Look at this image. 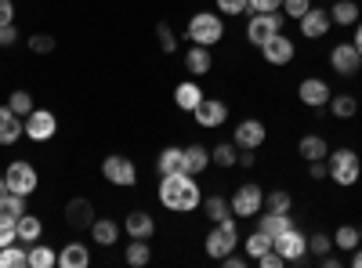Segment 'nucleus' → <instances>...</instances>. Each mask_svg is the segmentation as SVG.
Wrapping results in <instances>:
<instances>
[{"mask_svg":"<svg viewBox=\"0 0 362 268\" xmlns=\"http://www.w3.org/2000/svg\"><path fill=\"white\" fill-rule=\"evenodd\" d=\"M192 116H196L199 127H221V124L228 120V105H225L221 98H206V95H203V102L192 109Z\"/></svg>","mask_w":362,"mask_h":268,"instance_id":"nucleus-11","label":"nucleus"},{"mask_svg":"<svg viewBox=\"0 0 362 268\" xmlns=\"http://www.w3.org/2000/svg\"><path fill=\"white\" fill-rule=\"evenodd\" d=\"M11 243H18V218L0 214V247H11Z\"/></svg>","mask_w":362,"mask_h":268,"instance_id":"nucleus-41","label":"nucleus"},{"mask_svg":"<svg viewBox=\"0 0 362 268\" xmlns=\"http://www.w3.org/2000/svg\"><path fill=\"white\" fill-rule=\"evenodd\" d=\"M351 268H362V243L351 250Z\"/></svg>","mask_w":362,"mask_h":268,"instance_id":"nucleus-56","label":"nucleus"},{"mask_svg":"<svg viewBox=\"0 0 362 268\" xmlns=\"http://www.w3.org/2000/svg\"><path fill=\"white\" fill-rule=\"evenodd\" d=\"M18 138H25V116L11 112V105H0V145H15Z\"/></svg>","mask_w":362,"mask_h":268,"instance_id":"nucleus-15","label":"nucleus"},{"mask_svg":"<svg viewBox=\"0 0 362 268\" xmlns=\"http://www.w3.org/2000/svg\"><path fill=\"white\" fill-rule=\"evenodd\" d=\"M329 112H334L337 120H348V116H355V112H358L355 95H334V98H329Z\"/></svg>","mask_w":362,"mask_h":268,"instance_id":"nucleus-34","label":"nucleus"},{"mask_svg":"<svg viewBox=\"0 0 362 268\" xmlns=\"http://www.w3.org/2000/svg\"><path fill=\"white\" fill-rule=\"evenodd\" d=\"M0 25H15V4L11 0H0Z\"/></svg>","mask_w":362,"mask_h":268,"instance_id":"nucleus-48","label":"nucleus"},{"mask_svg":"<svg viewBox=\"0 0 362 268\" xmlns=\"http://www.w3.org/2000/svg\"><path fill=\"white\" fill-rule=\"evenodd\" d=\"M90 235H95L98 247H112L119 240V225L112 218H98V221H90Z\"/></svg>","mask_w":362,"mask_h":268,"instance_id":"nucleus-25","label":"nucleus"},{"mask_svg":"<svg viewBox=\"0 0 362 268\" xmlns=\"http://www.w3.org/2000/svg\"><path fill=\"white\" fill-rule=\"evenodd\" d=\"M124 257H127L131 268H145L148 261H153V247H148L145 240H131L127 250H124Z\"/></svg>","mask_w":362,"mask_h":268,"instance_id":"nucleus-30","label":"nucleus"},{"mask_svg":"<svg viewBox=\"0 0 362 268\" xmlns=\"http://www.w3.org/2000/svg\"><path fill=\"white\" fill-rule=\"evenodd\" d=\"M243 243H247V254H250V257L257 261V257H261L264 250H272V235L257 228V232H250V235H247V240H243Z\"/></svg>","mask_w":362,"mask_h":268,"instance_id":"nucleus-38","label":"nucleus"},{"mask_svg":"<svg viewBox=\"0 0 362 268\" xmlns=\"http://www.w3.org/2000/svg\"><path fill=\"white\" fill-rule=\"evenodd\" d=\"M329 250H334V240H329L326 232H315V235H308V254L322 257V254H329Z\"/></svg>","mask_w":362,"mask_h":268,"instance_id":"nucleus-42","label":"nucleus"},{"mask_svg":"<svg viewBox=\"0 0 362 268\" xmlns=\"http://www.w3.org/2000/svg\"><path fill=\"white\" fill-rule=\"evenodd\" d=\"M221 264H225V268H243V264H247V257L232 250V254H225V257H221Z\"/></svg>","mask_w":362,"mask_h":268,"instance_id":"nucleus-51","label":"nucleus"},{"mask_svg":"<svg viewBox=\"0 0 362 268\" xmlns=\"http://www.w3.org/2000/svg\"><path fill=\"white\" fill-rule=\"evenodd\" d=\"M329 66H334L341 76H351L362 66V54L355 51V44H334V51H329Z\"/></svg>","mask_w":362,"mask_h":268,"instance_id":"nucleus-16","label":"nucleus"},{"mask_svg":"<svg viewBox=\"0 0 362 268\" xmlns=\"http://www.w3.org/2000/svg\"><path fill=\"white\" fill-rule=\"evenodd\" d=\"M210 163H218V167H235L239 163V145L235 141H221L210 148Z\"/></svg>","mask_w":362,"mask_h":268,"instance_id":"nucleus-32","label":"nucleus"},{"mask_svg":"<svg viewBox=\"0 0 362 268\" xmlns=\"http://www.w3.org/2000/svg\"><path fill=\"white\" fill-rule=\"evenodd\" d=\"M29 264V250L22 247H0V268H25Z\"/></svg>","mask_w":362,"mask_h":268,"instance_id":"nucleus-35","label":"nucleus"},{"mask_svg":"<svg viewBox=\"0 0 362 268\" xmlns=\"http://www.w3.org/2000/svg\"><path fill=\"white\" fill-rule=\"evenodd\" d=\"M156 170H160V177H163V174H181V170H185V148L167 145L163 153L156 156ZM185 174H189V170H185Z\"/></svg>","mask_w":362,"mask_h":268,"instance_id":"nucleus-20","label":"nucleus"},{"mask_svg":"<svg viewBox=\"0 0 362 268\" xmlns=\"http://www.w3.org/2000/svg\"><path fill=\"white\" fill-rule=\"evenodd\" d=\"M218 11H221V15H239V11H250V0H218Z\"/></svg>","mask_w":362,"mask_h":268,"instance_id":"nucleus-45","label":"nucleus"},{"mask_svg":"<svg viewBox=\"0 0 362 268\" xmlns=\"http://www.w3.org/2000/svg\"><path fill=\"white\" fill-rule=\"evenodd\" d=\"M297 98L305 102L308 109H326L334 95H329L326 80H319V76H308V80H300V87H297Z\"/></svg>","mask_w":362,"mask_h":268,"instance_id":"nucleus-13","label":"nucleus"},{"mask_svg":"<svg viewBox=\"0 0 362 268\" xmlns=\"http://www.w3.org/2000/svg\"><path fill=\"white\" fill-rule=\"evenodd\" d=\"M264 138H268V127L261 120H243L235 127V145L239 148H261Z\"/></svg>","mask_w":362,"mask_h":268,"instance_id":"nucleus-17","label":"nucleus"},{"mask_svg":"<svg viewBox=\"0 0 362 268\" xmlns=\"http://www.w3.org/2000/svg\"><path fill=\"white\" fill-rule=\"evenodd\" d=\"M308 8H312V0H283V11H286L290 18H300Z\"/></svg>","mask_w":362,"mask_h":268,"instance_id":"nucleus-46","label":"nucleus"},{"mask_svg":"<svg viewBox=\"0 0 362 268\" xmlns=\"http://www.w3.org/2000/svg\"><path fill=\"white\" fill-rule=\"evenodd\" d=\"M358 243H362V235H358L355 225H341V228L334 232V247H341V250H348V254H351Z\"/></svg>","mask_w":362,"mask_h":268,"instance_id":"nucleus-36","label":"nucleus"},{"mask_svg":"<svg viewBox=\"0 0 362 268\" xmlns=\"http://www.w3.org/2000/svg\"><path fill=\"white\" fill-rule=\"evenodd\" d=\"M297 153L312 163V160H326V156H329V145H326V138H319V134H305V138L297 141Z\"/></svg>","mask_w":362,"mask_h":268,"instance_id":"nucleus-24","label":"nucleus"},{"mask_svg":"<svg viewBox=\"0 0 362 268\" xmlns=\"http://www.w3.org/2000/svg\"><path fill=\"white\" fill-rule=\"evenodd\" d=\"M228 203H232V214H239V218H257V214L264 211V192H261V185L247 182V185L235 189V196H232Z\"/></svg>","mask_w":362,"mask_h":268,"instance_id":"nucleus-8","label":"nucleus"},{"mask_svg":"<svg viewBox=\"0 0 362 268\" xmlns=\"http://www.w3.org/2000/svg\"><path fill=\"white\" fill-rule=\"evenodd\" d=\"M210 167V148L206 145H189L185 148V170L189 174H203Z\"/></svg>","mask_w":362,"mask_h":268,"instance_id":"nucleus-27","label":"nucleus"},{"mask_svg":"<svg viewBox=\"0 0 362 268\" xmlns=\"http://www.w3.org/2000/svg\"><path fill=\"white\" fill-rule=\"evenodd\" d=\"M329 18H334V25H355L358 22V4L355 0H337V4L329 8Z\"/></svg>","mask_w":362,"mask_h":268,"instance_id":"nucleus-31","label":"nucleus"},{"mask_svg":"<svg viewBox=\"0 0 362 268\" xmlns=\"http://www.w3.org/2000/svg\"><path fill=\"white\" fill-rule=\"evenodd\" d=\"M203 211H206L210 221H228V218H235V214H232V203H228L225 196H206V199H203Z\"/></svg>","mask_w":362,"mask_h":268,"instance_id":"nucleus-28","label":"nucleus"},{"mask_svg":"<svg viewBox=\"0 0 362 268\" xmlns=\"http://www.w3.org/2000/svg\"><path fill=\"white\" fill-rule=\"evenodd\" d=\"M261 221H257V228L261 232H268L272 240H276V235H283L286 228H293V221H290V214H276V211H268V214H257Z\"/></svg>","mask_w":362,"mask_h":268,"instance_id":"nucleus-26","label":"nucleus"},{"mask_svg":"<svg viewBox=\"0 0 362 268\" xmlns=\"http://www.w3.org/2000/svg\"><path fill=\"white\" fill-rule=\"evenodd\" d=\"M272 247L283 254L286 264H300V261L308 257V235L300 232V228H286L283 235H276V240H272Z\"/></svg>","mask_w":362,"mask_h":268,"instance_id":"nucleus-7","label":"nucleus"},{"mask_svg":"<svg viewBox=\"0 0 362 268\" xmlns=\"http://www.w3.org/2000/svg\"><path fill=\"white\" fill-rule=\"evenodd\" d=\"M160 203L174 214H189L196 206H203V192L196 185V174H163L160 177Z\"/></svg>","mask_w":362,"mask_h":268,"instance_id":"nucleus-1","label":"nucleus"},{"mask_svg":"<svg viewBox=\"0 0 362 268\" xmlns=\"http://www.w3.org/2000/svg\"><path fill=\"white\" fill-rule=\"evenodd\" d=\"M66 221H69L73 228H90V221H95V206H90L83 196L69 199V203H66Z\"/></svg>","mask_w":362,"mask_h":268,"instance_id":"nucleus-19","label":"nucleus"},{"mask_svg":"<svg viewBox=\"0 0 362 268\" xmlns=\"http://www.w3.org/2000/svg\"><path fill=\"white\" fill-rule=\"evenodd\" d=\"M40 235H44V225H40L37 214H22L18 218V243H37Z\"/></svg>","mask_w":362,"mask_h":268,"instance_id":"nucleus-29","label":"nucleus"},{"mask_svg":"<svg viewBox=\"0 0 362 268\" xmlns=\"http://www.w3.org/2000/svg\"><path fill=\"white\" fill-rule=\"evenodd\" d=\"M174 102H177V109H185V112H192L199 102H203V87L196 83V80H185V83H177L174 87Z\"/></svg>","mask_w":362,"mask_h":268,"instance_id":"nucleus-23","label":"nucleus"},{"mask_svg":"<svg viewBox=\"0 0 362 268\" xmlns=\"http://www.w3.org/2000/svg\"><path fill=\"white\" fill-rule=\"evenodd\" d=\"M185 69H189L192 76H206L210 69H214V58H210V47L192 44V47L185 51Z\"/></svg>","mask_w":362,"mask_h":268,"instance_id":"nucleus-21","label":"nucleus"},{"mask_svg":"<svg viewBox=\"0 0 362 268\" xmlns=\"http://www.w3.org/2000/svg\"><path fill=\"white\" fill-rule=\"evenodd\" d=\"M254 148H243V153H239V167H254Z\"/></svg>","mask_w":362,"mask_h":268,"instance_id":"nucleus-53","label":"nucleus"},{"mask_svg":"<svg viewBox=\"0 0 362 268\" xmlns=\"http://www.w3.org/2000/svg\"><path fill=\"white\" fill-rule=\"evenodd\" d=\"M58 264L62 268H87L90 264V247L87 243H66L58 250Z\"/></svg>","mask_w":362,"mask_h":268,"instance_id":"nucleus-22","label":"nucleus"},{"mask_svg":"<svg viewBox=\"0 0 362 268\" xmlns=\"http://www.w3.org/2000/svg\"><path fill=\"white\" fill-rule=\"evenodd\" d=\"M8 192V182H4V174H0V196H4Z\"/></svg>","mask_w":362,"mask_h":268,"instance_id":"nucleus-57","label":"nucleus"},{"mask_svg":"<svg viewBox=\"0 0 362 268\" xmlns=\"http://www.w3.org/2000/svg\"><path fill=\"white\" fill-rule=\"evenodd\" d=\"M326 167H329V177H334L337 185H355L358 174H362L355 148H334V153L326 156Z\"/></svg>","mask_w":362,"mask_h":268,"instance_id":"nucleus-3","label":"nucleus"},{"mask_svg":"<svg viewBox=\"0 0 362 268\" xmlns=\"http://www.w3.org/2000/svg\"><path fill=\"white\" fill-rule=\"evenodd\" d=\"M54 131H58V120L51 109H33L25 116V138L29 141H51Z\"/></svg>","mask_w":362,"mask_h":268,"instance_id":"nucleus-10","label":"nucleus"},{"mask_svg":"<svg viewBox=\"0 0 362 268\" xmlns=\"http://www.w3.org/2000/svg\"><path fill=\"white\" fill-rule=\"evenodd\" d=\"M185 37L199 47H214L221 37H225V22L218 11H196L189 18V29H185Z\"/></svg>","mask_w":362,"mask_h":268,"instance_id":"nucleus-2","label":"nucleus"},{"mask_svg":"<svg viewBox=\"0 0 362 268\" xmlns=\"http://www.w3.org/2000/svg\"><path fill=\"white\" fill-rule=\"evenodd\" d=\"M261 58H264L268 66H290L293 62V40L283 37V33H276L272 40L261 44Z\"/></svg>","mask_w":362,"mask_h":268,"instance_id":"nucleus-12","label":"nucleus"},{"mask_svg":"<svg viewBox=\"0 0 362 268\" xmlns=\"http://www.w3.org/2000/svg\"><path fill=\"white\" fill-rule=\"evenodd\" d=\"M358 235H362V228H358Z\"/></svg>","mask_w":362,"mask_h":268,"instance_id":"nucleus-58","label":"nucleus"},{"mask_svg":"<svg viewBox=\"0 0 362 268\" xmlns=\"http://www.w3.org/2000/svg\"><path fill=\"white\" fill-rule=\"evenodd\" d=\"M54 264H58V254L37 240L33 250H29V268H54Z\"/></svg>","mask_w":362,"mask_h":268,"instance_id":"nucleus-33","label":"nucleus"},{"mask_svg":"<svg viewBox=\"0 0 362 268\" xmlns=\"http://www.w3.org/2000/svg\"><path fill=\"white\" fill-rule=\"evenodd\" d=\"M0 47H4V44H0Z\"/></svg>","mask_w":362,"mask_h":268,"instance_id":"nucleus-59","label":"nucleus"},{"mask_svg":"<svg viewBox=\"0 0 362 268\" xmlns=\"http://www.w3.org/2000/svg\"><path fill=\"white\" fill-rule=\"evenodd\" d=\"M239 247V228H235V221L228 218V221H214V228H210V235H206V254L214 257V261H221L225 254H232Z\"/></svg>","mask_w":362,"mask_h":268,"instance_id":"nucleus-6","label":"nucleus"},{"mask_svg":"<svg viewBox=\"0 0 362 268\" xmlns=\"http://www.w3.org/2000/svg\"><path fill=\"white\" fill-rule=\"evenodd\" d=\"M319 261H322V268H341V257L337 254H322Z\"/></svg>","mask_w":362,"mask_h":268,"instance_id":"nucleus-54","label":"nucleus"},{"mask_svg":"<svg viewBox=\"0 0 362 268\" xmlns=\"http://www.w3.org/2000/svg\"><path fill=\"white\" fill-rule=\"evenodd\" d=\"M290 192L286 189H276V192H268L264 196V206H268V211H276V214H290Z\"/></svg>","mask_w":362,"mask_h":268,"instance_id":"nucleus-40","label":"nucleus"},{"mask_svg":"<svg viewBox=\"0 0 362 268\" xmlns=\"http://www.w3.org/2000/svg\"><path fill=\"white\" fill-rule=\"evenodd\" d=\"M102 174H105L109 185H119V189H134L138 185V167H134L131 156H119V153L105 156L102 160Z\"/></svg>","mask_w":362,"mask_h":268,"instance_id":"nucleus-4","label":"nucleus"},{"mask_svg":"<svg viewBox=\"0 0 362 268\" xmlns=\"http://www.w3.org/2000/svg\"><path fill=\"white\" fill-rule=\"evenodd\" d=\"M297 22H300V37H308V40H319V37H326V33H329V25H334L329 11H322V8H308V11L300 15Z\"/></svg>","mask_w":362,"mask_h":268,"instance_id":"nucleus-14","label":"nucleus"},{"mask_svg":"<svg viewBox=\"0 0 362 268\" xmlns=\"http://www.w3.org/2000/svg\"><path fill=\"white\" fill-rule=\"evenodd\" d=\"M283 0H250V11H279Z\"/></svg>","mask_w":362,"mask_h":268,"instance_id":"nucleus-49","label":"nucleus"},{"mask_svg":"<svg viewBox=\"0 0 362 268\" xmlns=\"http://www.w3.org/2000/svg\"><path fill=\"white\" fill-rule=\"evenodd\" d=\"M156 37H160V47H163L167 54H174V51H177V37H174V29H170L167 22H160V25H156Z\"/></svg>","mask_w":362,"mask_h":268,"instance_id":"nucleus-44","label":"nucleus"},{"mask_svg":"<svg viewBox=\"0 0 362 268\" xmlns=\"http://www.w3.org/2000/svg\"><path fill=\"white\" fill-rule=\"evenodd\" d=\"M257 264H261V268H283L286 261H283V254H279L276 247H272V250H264V254L257 257Z\"/></svg>","mask_w":362,"mask_h":268,"instance_id":"nucleus-47","label":"nucleus"},{"mask_svg":"<svg viewBox=\"0 0 362 268\" xmlns=\"http://www.w3.org/2000/svg\"><path fill=\"white\" fill-rule=\"evenodd\" d=\"M124 232L131 235V240H153L156 221H153V214H145V211H131L124 218Z\"/></svg>","mask_w":362,"mask_h":268,"instance_id":"nucleus-18","label":"nucleus"},{"mask_svg":"<svg viewBox=\"0 0 362 268\" xmlns=\"http://www.w3.org/2000/svg\"><path fill=\"white\" fill-rule=\"evenodd\" d=\"M15 40H18V29H15V25H0V44L11 47Z\"/></svg>","mask_w":362,"mask_h":268,"instance_id":"nucleus-50","label":"nucleus"},{"mask_svg":"<svg viewBox=\"0 0 362 268\" xmlns=\"http://www.w3.org/2000/svg\"><path fill=\"white\" fill-rule=\"evenodd\" d=\"M283 18H286V15H279V11H254L250 22H247V40H250L254 47H261L264 40H272L276 33H283Z\"/></svg>","mask_w":362,"mask_h":268,"instance_id":"nucleus-5","label":"nucleus"},{"mask_svg":"<svg viewBox=\"0 0 362 268\" xmlns=\"http://www.w3.org/2000/svg\"><path fill=\"white\" fill-rule=\"evenodd\" d=\"M351 44H355V51L362 54V18L355 22V40H351Z\"/></svg>","mask_w":362,"mask_h":268,"instance_id":"nucleus-55","label":"nucleus"},{"mask_svg":"<svg viewBox=\"0 0 362 268\" xmlns=\"http://www.w3.org/2000/svg\"><path fill=\"white\" fill-rule=\"evenodd\" d=\"M29 51L33 54H51L54 51V37L51 33H33L29 37Z\"/></svg>","mask_w":362,"mask_h":268,"instance_id":"nucleus-43","label":"nucleus"},{"mask_svg":"<svg viewBox=\"0 0 362 268\" xmlns=\"http://www.w3.org/2000/svg\"><path fill=\"white\" fill-rule=\"evenodd\" d=\"M0 214H8V218H22L25 214V196H18V192H4L0 196Z\"/></svg>","mask_w":362,"mask_h":268,"instance_id":"nucleus-37","label":"nucleus"},{"mask_svg":"<svg viewBox=\"0 0 362 268\" xmlns=\"http://www.w3.org/2000/svg\"><path fill=\"white\" fill-rule=\"evenodd\" d=\"M8 105H11V112H18V116H29V112L37 109V105H33V95H29V91H22V87L8 95Z\"/></svg>","mask_w":362,"mask_h":268,"instance_id":"nucleus-39","label":"nucleus"},{"mask_svg":"<svg viewBox=\"0 0 362 268\" xmlns=\"http://www.w3.org/2000/svg\"><path fill=\"white\" fill-rule=\"evenodd\" d=\"M312 177H315V182L329 177V167H326V160H312Z\"/></svg>","mask_w":362,"mask_h":268,"instance_id":"nucleus-52","label":"nucleus"},{"mask_svg":"<svg viewBox=\"0 0 362 268\" xmlns=\"http://www.w3.org/2000/svg\"><path fill=\"white\" fill-rule=\"evenodd\" d=\"M4 182H8V189L18 192V196H33V192H37V167L25 163V160H15V163L8 167V174H4Z\"/></svg>","mask_w":362,"mask_h":268,"instance_id":"nucleus-9","label":"nucleus"}]
</instances>
